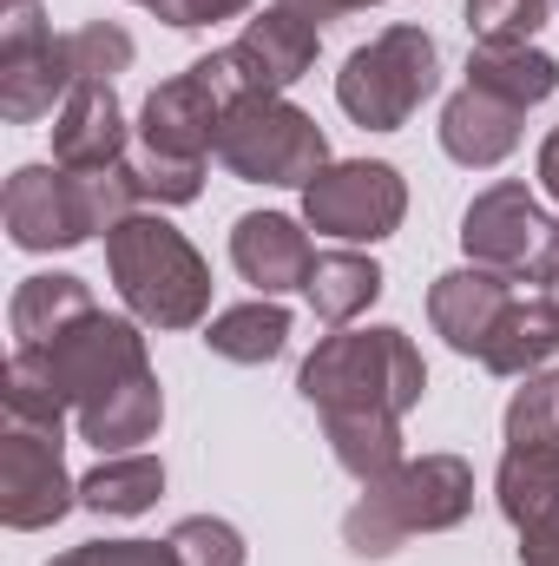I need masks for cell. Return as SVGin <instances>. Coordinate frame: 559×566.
Wrapping results in <instances>:
<instances>
[{"instance_id": "8d00e7d4", "label": "cell", "mask_w": 559, "mask_h": 566, "mask_svg": "<svg viewBox=\"0 0 559 566\" xmlns=\"http://www.w3.org/2000/svg\"><path fill=\"white\" fill-rule=\"evenodd\" d=\"M540 283H547V296L559 303V238H553V251H547V264H540Z\"/></svg>"}, {"instance_id": "5bb4252c", "label": "cell", "mask_w": 559, "mask_h": 566, "mask_svg": "<svg viewBox=\"0 0 559 566\" xmlns=\"http://www.w3.org/2000/svg\"><path fill=\"white\" fill-rule=\"evenodd\" d=\"M53 165H66V171L126 165V113L113 99V80H80L66 93V106L53 113Z\"/></svg>"}, {"instance_id": "e575fe53", "label": "cell", "mask_w": 559, "mask_h": 566, "mask_svg": "<svg viewBox=\"0 0 559 566\" xmlns=\"http://www.w3.org/2000/svg\"><path fill=\"white\" fill-rule=\"evenodd\" d=\"M277 7H289V13H303V20H342V13H356V7H376V0H277Z\"/></svg>"}, {"instance_id": "836d02e7", "label": "cell", "mask_w": 559, "mask_h": 566, "mask_svg": "<svg viewBox=\"0 0 559 566\" xmlns=\"http://www.w3.org/2000/svg\"><path fill=\"white\" fill-rule=\"evenodd\" d=\"M520 566H559V514H540L520 527Z\"/></svg>"}, {"instance_id": "484cf974", "label": "cell", "mask_w": 559, "mask_h": 566, "mask_svg": "<svg viewBox=\"0 0 559 566\" xmlns=\"http://www.w3.org/2000/svg\"><path fill=\"white\" fill-rule=\"evenodd\" d=\"M494 501L514 527L559 514V454H534V448H507L500 474H494Z\"/></svg>"}, {"instance_id": "7402d4cb", "label": "cell", "mask_w": 559, "mask_h": 566, "mask_svg": "<svg viewBox=\"0 0 559 566\" xmlns=\"http://www.w3.org/2000/svg\"><path fill=\"white\" fill-rule=\"evenodd\" d=\"M204 343H211V356H224V363H277L283 349H289V310L271 303V296L238 303V310L211 316Z\"/></svg>"}, {"instance_id": "f1b7e54d", "label": "cell", "mask_w": 559, "mask_h": 566, "mask_svg": "<svg viewBox=\"0 0 559 566\" xmlns=\"http://www.w3.org/2000/svg\"><path fill=\"white\" fill-rule=\"evenodd\" d=\"M126 171H133L139 205H191V198L204 191V165H184V158L139 151V158H126Z\"/></svg>"}, {"instance_id": "cb8c5ba5", "label": "cell", "mask_w": 559, "mask_h": 566, "mask_svg": "<svg viewBox=\"0 0 559 566\" xmlns=\"http://www.w3.org/2000/svg\"><path fill=\"white\" fill-rule=\"evenodd\" d=\"M158 494H165V461H151V454H106V461L80 481V507L119 514V521L145 514Z\"/></svg>"}, {"instance_id": "ffe728a7", "label": "cell", "mask_w": 559, "mask_h": 566, "mask_svg": "<svg viewBox=\"0 0 559 566\" xmlns=\"http://www.w3.org/2000/svg\"><path fill=\"white\" fill-rule=\"evenodd\" d=\"M165 422V396H158V376L145 369L133 382H119L113 396H99L93 409H80V434L99 448V454H126V448H139L151 441Z\"/></svg>"}, {"instance_id": "d6986e66", "label": "cell", "mask_w": 559, "mask_h": 566, "mask_svg": "<svg viewBox=\"0 0 559 566\" xmlns=\"http://www.w3.org/2000/svg\"><path fill=\"white\" fill-rule=\"evenodd\" d=\"M99 303H93V290L80 277H27L13 290V310H7V323H13V349H46L53 336H66L80 316H93Z\"/></svg>"}, {"instance_id": "f546056e", "label": "cell", "mask_w": 559, "mask_h": 566, "mask_svg": "<svg viewBox=\"0 0 559 566\" xmlns=\"http://www.w3.org/2000/svg\"><path fill=\"white\" fill-rule=\"evenodd\" d=\"M171 547L184 566H244V534L231 521H211V514H191L171 527Z\"/></svg>"}, {"instance_id": "ac0fdd59", "label": "cell", "mask_w": 559, "mask_h": 566, "mask_svg": "<svg viewBox=\"0 0 559 566\" xmlns=\"http://www.w3.org/2000/svg\"><path fill=\"white\" fill-rule=\"evenodd\" d=\"M559 356V303L553 296H514L507 303V316L494 323V336H487V349H481V363L494 369V376H534V369H547Z\"/></svg>"}, {"instance_id": "4dcf8cb0", "label": "cell", "mask_w": 559, "mask_h": 566, "mask_svg": "<svg viewBox=\"0 0 559 566\" xmlns=\"http://www.w3.org/2000/svg\"><path fill=\"white\" fill-rule=\"evenodd\" d=\"M73 60H80V80H113L133 66V33L113 27V20H93L73 33Z\"/></svg>"}, {"instance_id": "3957f363", "label": "cell", "mask_w": 559, "mask_h": 566, "mask_svg": "<svg viewBox=\"0 0 559 566\" xmlns=\"http://www.w3.org/2000/svg\"><path fill=\"white\" fill-rule=\"evenodd\" d=\"M106 271H113V290L126 296V310L145 329H198L211 310L204 258L158 211H133L106 231Z\"/></svg>"}, {"instance_id": "8fae6325", "label": "cell", "mask_w": 559, "mask_h": 566, "mask_svg": "<svg viewBox=\"0 0 559 566\" xmlns=\"http://www.w3.org/2000/svg\"><path fill=\"white\" fill-rule=\"evenodd\" d=\"M559 224L540 211V198L514 178L487 185L467 218H461V251L481 264V271H500V277H540L547 251H553Z\"/></svg>"}, {"instance_id": "5b68a950", "label": "cell", "mask_w": 559, "mask_h": 566, "mask_svg": "<svg viewBox=\"0 0 559 566\" xmlns=\"http://www.w3.org/2000/svg\"><path fill=\"white\" fill-rule=\"evenodd\" d=\"M441 86V46L421 27H389L369 46H356L336 73V106L362 133H395L415 119V106Z\"/></svg>"}, {"instance_id": "44dd1931", "label": "cell", "mask_w": 559, "mask_h": 566, "mask_svg": "<svg viewBox=\"0 0 559 566\" xmlns=\"http://www.w3.org/2000/svg\"><path fill=\"white\" fill-rule=\"evenodd\" d=\"M467 86L507 99V106H540L559 93V60L540 46H474L467 53Z\"/></svg>"}, {"instance_id": "e0dca14e", "label": "cell", "mask_w": 559, "mask_h": 566, "mask_svg": "<svg viewBox=\"0 0 559 566\" xmlns=\"http://www.w3.org/2000/svg\"><path fill=\"white\" fill-rule=\"evenodd\" d=\"M520 119H527L520 106H507V99H494L481 86H461L441 106V151L454 165H467V171H487L520 145Z\"/></svg>"}, {"instance_id": "52a82bcc", "label": "cell", "mask_w": 559, "mask_h": 566, "mask_svg": "<svg viewBox=\"0 0 559 566\" xmlns=\"http://www.w3.org/2000/svg\"><path fill=\"white\" fill-rule=\"evenodd\" d=\"M13 363H27L66 409H93L99 396H113L119 382L145 376V336L139 323H119L106 310L80 316L66 336H53L46 349H13Z\"/></svg>"}, {"instance_id": "9a60e30c", "label": "cell", "mask_w": 559, "mask_h": 566, "mask_svg": "<svg viewBox=\"0 0 559 566\" xmlns=\"http://www.w3.org/2000/svg\"><path fill=\"white\" fill-rule=\"evenodd\" d=\"M231 264L238 277L257 283L264 296H283V290H303L309 271H316V251H309V231L283 211H251L231 224Z\"/></svg>"}, {"instance_id": "4fadbf2b", "label": "cell", "mask_w": 559, "mask_h": 566, "mask_svg": "<svg viewBox=\"0 0 559 566\" xmlns=\"http://www.w3.org/2000/svg\"><path fill=\"white\" fill-rule=\"evenodd\" d=\"M224 60H231V73H238L244 93L283 99V93L316 66V20H303V13H289V7H271V13H257V20L224 46Z\"/></svg>"}, {"instance_id": "d590c367", "label": "cell", "mask_w": 559, "mask_h": 566, "mask_svg": "<svg viewBox=\"0 0 559 566\" xmlns=\"http://www.w3.org/2000/svg\"><path fill=\"white\" fill-rule=\"evenodd\" d=\"M540 185H547V198L559 205V126L547 133V145H540Z\"/></svg>"}, {"instance_id": "8992f818", "label": "cell", "mask_w": 559, "mask_h": 566, "mask_svg": "<svg viewBox=\"0 0 559 566\" xmlns=\"http://www.w3.org/2000/svg\"><path fill=\"white\" fill-rule=\"evenodd\" d=\"M218 158L231 178L244 185H309L323 165H329V139L309 113H296L289 99H271V93H244L224 126H218Z\"/></svg>"}, {"instance_id": "2e32d148", "label": "cell", "mask_w": 559, "mask_h": 566, "mask_svg": "<svg viewBox=\"0 0 559 566\" xmlns=\"http://www.w3.org/2000/svg\"><path fill=\"white\" fill-rule=\"evenodd\" d=\"M507 283L514 277L481 271V264L434 277V290H428V323H434V336H447V349H461V356H481L487 336H494V323H500L507 303H514Z\"/></svg>"}, {"instance_id": "9c48e42d", "label": "cell", "mask_w": 559, "mask_h": 566, "mask_svg": "<svg viewBox=\"0 0 559 566\" xmlns=\"http://www.w3.org/2000/svg\"><path fill=\"white\" fill-rule=\"evenodd\" d=\"M73 86H80L73 33H53V20L33 0H7V27H0V113L13 126H33L53 106H66Z\"/></svg>"}, {"instance_id": "ba28073f", "label": "cell", "mask_w": 559, "mask_h": 566, "mask_svg": "<svg viewBox=\"0 0 559 566\" xmlns=\"http://www.w3.org/2000/svg\"><path fill=\"white\" fill-rule=\"evenodd\" d=\"M244 99L238 73L224 53H204L191 60L178 80H165L139 113V151H158V158H184V165H204V151H218V126L224 113Z\"/></svg>"}, {"instance_id": "277c9868", "label": "cell", "mask_w": 559, "mask_h": 566, "mask_svg": "<svg viewBox=\"0 0 559 566\" xmlns=\"http://www.w3.org/2000/svg\"><path fill=\"white\" fill-rule=\"evenodd\" d=\"M467 514H474V468L461 454H421V461H402L395 474L362 488V501L342 521V541H349V554L382 560L415 534L461 527Z\"/></svg>"}, {"instance_id": "30bf717a", "label": "cell", "mask_w": 559, "mask_h": 566, "mask_svg": "<svg viewBox=\"0 0 559 566\" xmlns=\"http://www.w3.org/2000/svg\"><path fill=\"white\" fill-rule=\"evenodd\" d=\"M402 218H409V185L382 158H342V165H323L303 185V224L323 231V238L376 244V238L402 231Z\"/></svg>"}, {"instance_id": "6da1fadb", "label": "cell", "mask_w": 559, "mask_h": 566, "mask_svg": "<svg viewBox=\"0 0 559 566\" xmlns=\"http://www.w3.org/2000/svg\"><path fill=\"white\" fill-rule=\"evenodd\" d=\"M133 211H139V191H133V171L126 165H113V171L20 165L7 178V198H0L7 238L20 251H73V244L113 231Z\"/></svg>"}, {"instance_id": "74e56055", "label": "cell", "mask_w": 559, "mask_h": 566, "mask_svg": "<svg viewBox=\"0 0 559 566\" xmlns=\"http://www.w3.org/2000/svg\"><path fill=\"white\" fill-rule=\"evenodd\" d=\"M139 7H151V0H139Z\"/></svg>"}, {"instance_id": "1f68e13d", "label": "cell", "mask_w": 559, "mask_h": 566, "mask_svg": "<svg viewBox=\"0 0 559 566\" xmlns=\"http://www.w3.org/2000/svg\"><path fill=\"white\" fill-rule=\"evenodd\" d=\"M46 566H184L171 541H86Z\"/></svg>"}, {"instance_id": "603a6c76", "label": "cell", "mask_w": 559, "mask_h": 566, "mask_svg": "<svg viewBox=\"0 0 559 566\" xmlns=\"http://www.w3.org/2000/svg\"><path fill=\"white\" fill-rule=\"evenodd\" d=\"M303 296H309V310L323 316V323H356L376 296H382V271L369 264V258H356V251H323L316 258V271L303 283Z\"/></svg>"}, {"instance_id": "7c38bea8", "label": "cell", "mask_w": 559, "mask_h": 566, "mask_svg": "<svg viewBox=\"0 0 559 566\" xmlns=\"http://www.w3.org/2000/svg\"><path fill=\"white\" fill-rule=\"evenodd\" d=\"M73 501H80V481H66L60 428H33V422L0 428V521L13 534H40Z\"/></svg>"}, {"instance_id": "7a4b0ae2", "label": "cell", "mask_w": 559, "mask_h": 566, "mask_svg": "<svg viewBox=\"0 0 559 566\" xmlns=\"http://www.w3.org/2000/svg\"><path fill=\"white\" fill-rule=\"evenodd\" d=\"M296 389L323 416H395L402 422L428 389V369L402 329H342L316 343V356L296 369Z\"/></svg>"}, {"instance_id": "d6a6232c", "label": "cell", "mask_w": 559, "mask_h": 566, "mask_svg": "<svg viewBox=\"0 0 559 566\" xmlns=\"http://www.w3.org/2000/svg\"><path fill=\"white\" fill-rule=\"evenodd\" d=\"M251 0H151V13L158 20H171V27H211V20H238Z\"/></svg>"}, {"instance_id": "d4e9b609", "label": "cell", "mask_w": 559, "mask_h": 566, "mask_svg": "<svg viewBox=\"0 0 559 566\" xmlns=\"http://www.w3.org/2000/svg\"><path fill=\"white\" fill-rule=\"evenodd\" d=\"M323 428H329L336 461H342L362 488L402 468V422H395V416H323Z\"/></svg>"}, {"instance_id": "4316f807", "label": "cell", "mask_w": 559, "mask_h": 566, "mask_svg": "<svg viewBox=\"0 0 559 566\" xmlns=\"http://www.w3.org/2000/svg\"><path fill=\"white\" fill-rule=\"evenodd\" d=\"M507 448L559 454V376H547V369L520 376V389L507 402Z\"/></svg>"}, {"instance_id": "83f0119b", "label": "cell", "mask_w": 559, "mask_h": 566, "mask_svg": "<svg viewBox=\"0 0 559 566\" xmlns=\"http://www.w3.org/2000/svg\"><path fill=\"white\" fill-rule=\"evenodd\" d=\"M547 27V0H467V33L481 46H534Z\"/></svg>"}]
</instances>
